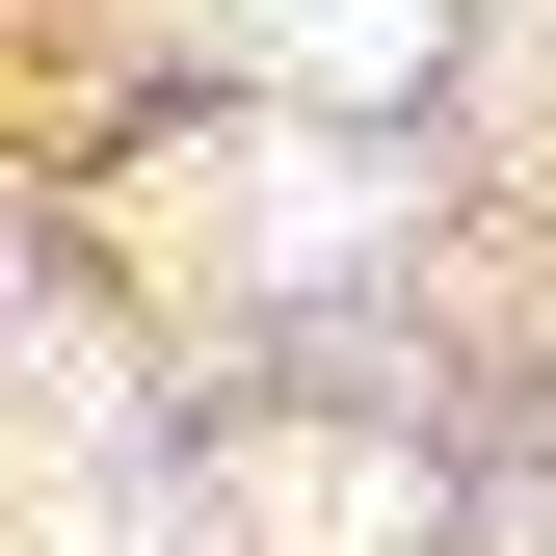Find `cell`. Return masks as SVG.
I'll return each instance as SVG.
<instances>
[{
  "instance_id": "3957f363",
  "label": "cell",
  "mask_w": 556,
  "mask_h": 556,
  "mask_svg": "<svg viewBox=\"0 0 556 556\" xmlns=\"http://www.w3.org/2000/svg\"><path fill=\"white\" fill-rule=\"evenodd\" d=\"M265 530L292 556H397L425 530V451H265Z\"/></svg>"
},
{
  "instance_id": "7a4b0ae2",
  "label": "cell",
  "mask_w": 556,
  "mask_h": 556,
  "mask_svg": "<svg viewBox=\"0 0 556 556\" xmlns=\"http://www.w3.org/2000/svg\"><path fill=\"white\" fill-rule=\"evenodd\" d=\"M213 27H239L292 106H397V80L451 53V0H213Z\"/></svg>"
},
{
  "instance_id": "6da1fadb",
  "label": "cell",
  "mask_w": 556,
  "mask_h": 556,
  "mask_svg": "<svg viewBox=\"0 0 556 556\" xmlns=\"http://www.w3.org/2000/svg\"><path fill=\"white\" fill-rule=\"evenodd\" d=\"M160 213H213L265 292H318V265H371V160L344 132H239V160H160Z\"/></svg>"
}]
</instances>
